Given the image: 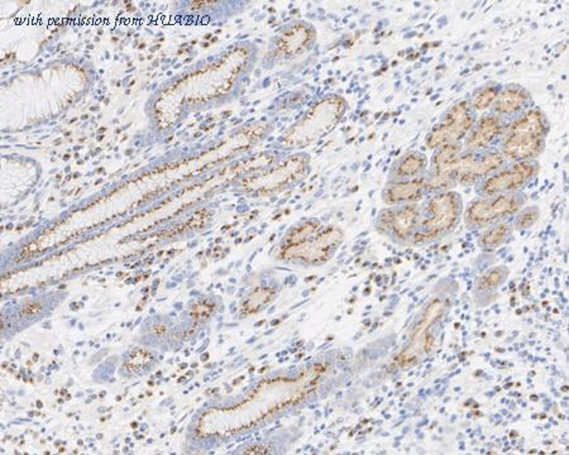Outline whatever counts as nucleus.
<instances>
[{
    "label": "nucleus",
    "mask_w": 569,
    "mask_h": 455,
    "mask_svg": "<svg viewBox=\"0 0 569 455\" xmlns=\"http://www.w3.org/2000/svg\"><path fill=\"white\" fill-rule=\"evenodd\" d=\"M530 103V94L520 85H508L500 90L492 104L494 114L501 118L515 117L527 111Z\"/></svg>",
    "instance_id": "7"
},
{
    "label": "nucleus",
    "mask_w": 569,
    "mask_h": 455,
    "mask_svg": "<svg viewBox=\"0 0 569 455\" xmlns=\"http://www.w3.org/2000/svg\"><path fill=\"white\" fill-rule=\"evenodd\" d=\"M508 273V271H506L505 267H499V269H492V271H490L488 273H486L485 276L481 278L478 285H480L481 289L492 290V289L500 286L501 283L504 282L505 276H506Z\"/></svg>",
    "instance_id": "13"
},
{
    "label": "nucleus",
    "mask_w": 569,
    "mask_h": 455,
    "mask_svg": "<svg viewBox=\"0 0 569 455\" xmlns=\"http://www.w3.org/2000/svg\"><path fill=\"white\" fill-rule=\"evenodd\" d=\"M548 131L545 114L538 108L527 109L505 127L501 136V154L513 162L531 161L544 150Z\"/></svg>",
    "instance_id": "1"
},
{
    "label": "nucleus",
    "mask_w": 569,
    "mask_h": 455,
    "mask_svg": "<svg viewBox=\"0 0 569 455\" xmlns=\"http://www.w3.org/2000/svg\"><path fill=\"white\" fill-rule=\"evenodd\" d=\"M41 303H29V305L24 306V308L22 309V314H24V315H31V314H36V312H38V311L41 310Z\"/></svg>",
    "instance_id": "15"
},
{
    "label": "nucleus",
    "mask_w": 569,
    "mask_h": 455,
    "mask_svg": "<svg viewBox=\"0 0 569 455\" xmlns=\"http://www.w3.org/2000/svg\"><path fill=\"white\" fill-rule=\"evenodd\" d=\"M414 207H415L405 209L403 211L392 216L393 218L392 228L398 237H406L414 229L416 218H418V210H415Z\"/></svg>",
    "instance_id": "11"
},
{
    "label": "nucleus",
    "mask_w": 569,
    "mask_h": 455,
    "mask_svg": "<svg viewBox=\"0 0 569 455\" xmlns=\"http://www.w3.org/2000/svg\"><path fill=\"white\" fill-rule=\"evenodd\" d=\"M505 127V118L496 114L482 115L480 119H476L472 128L467 133L463 148H466V151L486 150L494 139L502 136Z\"/></svg>",
    "instance_id": "6"
},
{
    "label": "nucleus",
    "mask_w": 569,
    "mask_h": 455,
    "mask_svg": "<svg viewBox=\"0 0 569 455\" xmlns=\"http://www.w3.org/2000/svg\"><path fill=\"white\" fill-rule=\"evenodd\" d=\"M499 93H500L499 85H485L474 91L469 105L474 111H486L487 108L492 106Z\"/></svg>",
    "instance_id": "10"
},
{
    "label": "nucleus",
    "mask_w": 569,
    "mask_h": 455,
    "mask_svg": "<svg viewBox=\"0 0 569 455\" xmlns=\"http://www.w3.org/2000/svg\"><path fill=\"white\" fill-rule=\"evenodd\" d=\"M522 193H508L487 196L474 200L467 207L465 221L468 227L483 228L496 224L508 216L516 214L525 205Z\"/></svg>",
    "instance_id": "3"
},
{
    "label": "nucleus",
    "mask_w": 569,
    "mask_h": 455,
    "mask_svg": "<svg viewBox=\"0 0 569 455\" xmlns=\"http://www.w3.org/2000/svg\"><path fill=\"white\" fill-rule=\"evenodd\" d=\"M474 122V111L469 102L460 100L451 106L438 125L432 128L426 138V145L430 148H438L440 145L460 142L466 137Z\"/></svg>",
    "instance_id": "4"
},
{
    "label": "nucleus",
    "mask_w": 569,
    "mask_h": 455,
    "mask_svg": "<svg viewBox=\"0 0 569 455\" xmlns=\"http://www.w3.org/2000/svg\"><path fill=\"white\" fill-rule=\"evenodd\" d=\"M539 171V163L534 159L514 162L508 167H501L496 173L488 176L481 186V193L494 196L501 193H516L525 186Z\"/></svg>",
    "instance_id": "5"
},
{
    "label": "nucleus",
    "mask_w": 569,
    "mask_h": 455,
    "mask_svg": "<svg viewBox=\"0 0 569 455\" xmlns=\"http://www.w3.org/2000/svg\"><path fill=\"white\" fill-rule=\"evenodd\" d=\"M511 234V227L506 223H496L481 234L478 244L481 248L494 249L500 247Z\"/></svg>",
    "instance_id": "8"
},
{
    "label": "nucleus",
    "mask_w": 569,
    "mask_h": 455,
    "mask_svg": "<svg viewBox=\"0 0 569 455\" xmlns=\"http://www.w3.org/2000/svg\"><path fill=\"white\" fill-rule=\"evenodd\" d=\"M463 202L455 191H446L434 196L426 207V216L421 221L418 241H430L451 233L460 223Z\"/></svg>",
    "instance_id": "2"
},
{
    "label": "nucleus",
    "mask_w": 569,
    "mask_h": 455,
    "mask_svg": "<svg viewBox=\"0 0 569 455\" xmlns=\"http://www.w3.org/2000/svg\"><path fill=\"white\" fill-rule=\"evenodd\" d=\"M538 218H539V209H538V207H529V209H525V210H522V213L519 214V216L516 218V221H515V228L519 229V230L530 228L534 224L535 221H538Z\"/></svg>",
    "instance_id": "14"
},
{
    "label": "nucleus",
    "mask_w": 569,
    "mask_h": 455,
    "mask_svg": "<svg viewBox=\"0 0 569 455\" xmlns=\"http://www.w3.org/2000/svg\"><path fill=\"white\" fill-rule=\"evenodd\" d=\"M424 166H426V159L423 154L410 153L401 162V165L398 167V173L401 176H412V175L418 173L420 170H423Z\"/></svg>",
    "instance_id": "12"
},
{
    "label": "nucleus",
    "mask_w": 569,
    "mask_h": 455,
    "mask_svg": "<svg viewBox=\"0 0 569 455\" xmlns=\"http://www.w3.org/2000/svg\"><path fill=\"white\" fill-rule=\"evenodd\" d=\"M426 187V184L424 181H412V182L400 184L398 186L392 187L389 191L387 201L398 202V201L419 199L424 193Z\"/></svg>",
    "instance_id": "9"
}]
</instances>
